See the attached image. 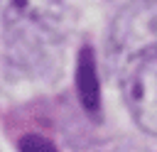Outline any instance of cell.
<instances>
[{"label": "cell", "instance_id": "5", "mask_svg": "<svg viewBox=\"0 0 157 152\" xmlns=\"http://www.w3.org/2000/svg\"><path fill=\"white\" fill-rule=\"evenodd\" d=\"M20 152H56V147L42 135H27L20 140Z\"/></svg>", "mask_w": 157, "mask_h": 152}, {"label": "cell", "instance_id": "3", "mask_svg": "<svg viewBox=\"0 0 157 152\" xmlns=\"http://www.w3.org/2000/svg\"><path fill=\"white\" fill-rule=\"evenodd\" d=\"M59 10V0H0L5 25H54Z\"/></svg>", "mask_w": 157, "mask_h": 152}, {"label": "cell", "instance_id": "4", "mask_svg": "<svg viewBox=\"0 0 157 152\" xmlns=\"http://www.w3.org/2000/svg\"><path fill=\"white\" fill-rule=\"evenodd\" d=\"M76 91L81 98V105L91 115H101V86H98V69H96V56L91 47H83L78 51L76 61Z\"/></svg>", "mask_w": 157, "mask_h": 152}, {"label": "cell", "instance_id": "1", "mask_svg": "<svg viewBox=\"0 0 157 152\" xmlns=\"http://www.w3.org/2000/svg\"><path fill=\"white\" fill-rule=\"evenodd\" d=\"M108 47L118 69L157 54V0H130L120 7L108 32Z\"/></svg>", "mask_w": 157, "mask_h": 152}, {"label": "cell", "instance_id": "2", "mask_svg": "<svg viewBox=\"0 0 157 152\" xmlns=\"http://www.w3.org/2000/svg\"><path fill=\"white\" fill-rule=\"evenodd\" d=\"M118 71L132 120L142 132L157 137V54L128 61Z\"/></svg>", "mask_w": 157, "mask_h": 152}, {"label": "cell", "instance_id": "6", "mask_svg": "<svg viewBox=\"0 0 157 152\" xmlns=\"http://www.w3.org/2000/svg\"><path fill=\"white\" fill-rule=\"evenodd\" d=\"M115 152H145V150H137V147H120V150H115Z\"/></svg>", "mask_w": 157, "mask_h": 152}]
</instances>
